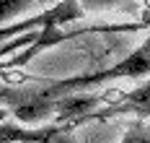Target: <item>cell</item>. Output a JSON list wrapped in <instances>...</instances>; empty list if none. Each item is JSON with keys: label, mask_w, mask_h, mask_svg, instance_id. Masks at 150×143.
<instances>
[{"label": "cell", "mask_w": 150, "mask_h": 143, "mask_svg": "<svg viewBox=\"0 0 150 143\" xmlns=\"http://www.w3.org/2000/svg\"><path fill=\"white\" fill-rule=\"evenodd\" d=\"M150 78V36H145V42L137 49H132L124 60L101 68V70H91V73H80V76H67V78H34L39 94L47 102H60L62 96L78 94L80 89L88 86H101L109 81H119V78Z\"/></svg>", "instance_id": "6da1fadb"}, {"label": "cell", "mask_w": 150, "mask_h": 143, "mask_svg": "<svg viewBox=\"0 0 150 143\" xmlns=\"http://www.w3.org/2000/svg\"><path fill=\"white\" fill-rule=\"evenodd\" d=\"M80 18H86V8L80 3H57L52 8H44L42 13L23 18V21L0 26V47H5L8 42H13L29 31H42V29H52V26H62V24H73Z\"/></svg>", "instance_id": "7a4b0ae2"}, {"label": "cell", "mask_w": 150, "mask_h": 143, "mask_svg": "<svg viewBox=\"0 0 150 143\" xmlns=\"http://www.w3.org/2000/svg\"><path fill=\"white\" fill-rule=\"evenodd\" d=\"M122 114H132L135 120H150V78L132 91H122V96L114 104H106V107L91 112L80 120H73V125L83 127L86 122H104V120L122 117Z\"/></svg>", "instance_id": "3957f363"}, {"label": "cell", "mask_w": 150, "mask_h": 143, "mask_svg": "<svg viewBox=\"0 0 150 143\" xmlns=\"http://www.w3.org/2000/svg\"><path fill=\"white\" fill-rule=\"evenodd\" d=\"M26 11L42 13L44 5H42V3H34V0H0V24L21 16V13H26Z\"/></svg>", "instance_id": "5b68a950"}, {"label": "cell", "mask_w": 150, "mask_h": 143, "mask_svg": "<svg viewBox=\"0 0 150 143\" xmlns=\"http://www.w3.org/2000/svg\"><path fill=\"white\" fill-rule=\"evenodd\" d=\"M119 143H150V122L148 120H132V122H127L124 125V135H122Z\"/></svg>", "instance_id": "8992f818"}, {"label": "cell", "mask_w": 150, "mask_h": 143, "mask_svg": "<svg viewBox=\"0 0 150 143\" xmlns=\"http://www.w3.org/2000/svg\"><path fill=\"white\" fill-rule=\"evenodd\" d=\"M11 117V112L5 107H0V143H73L70 138H65L70 130H75L73 122L67 125H13L5 122Z\"/></svg>", "instance_id": "277c9868"}, {"label": "cell", "mask_w": 150, "mask_h": 143, "mask_svg": "<svg viewBox=\"0 0 150 143\" xmlns=\"http://www.w3.org/2000/svg\"><path fill=\"white\" fill-rule=\"evenodd\" d=\"M132 26H135V31H142V29H150V5H145V8L140 11V16H137V21H132Z\"/></svg>", "instance_id": "52a82bcc"}]
</instances>
